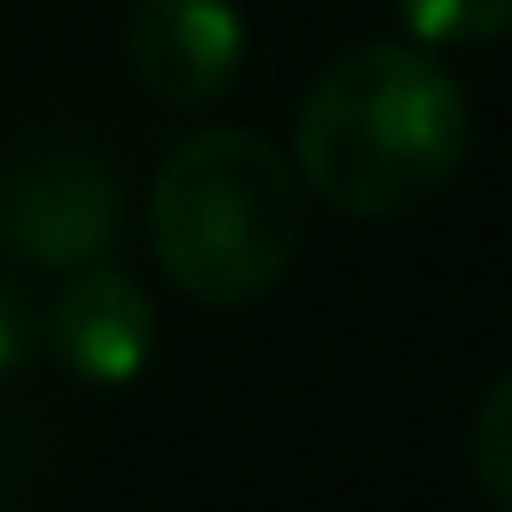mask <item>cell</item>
Here are the masks:
<instances>
[{
	"mask_svg": "<svg viewBox=\"0 0 512 512\" xmlns=\"http://www.w3.org/2000/svg\"><path fill=\"white\" fill-rule=\"evenodd\" d=\"M43 344L71 379L127 386L155 351V302H148V288L134 274H120L106 260L71 267L64 295L43 309Z\"/></svg>",
	"mask_w": 512,
	"mask_h": 512,
	"instance_id": "5b68a950",
	"label": "cell"
},
{
	"mask_svg": "<svg viewBox=\"0 0 512 512\" xmlns=\"http://www.w3.org/2000/svg\"><path fill=\"white\" fill-rule=\"evenodd\" d=\"M127 64L162 106H211L246 64V22L232 0H134Z\"/></svg>",
	"mask_w": 512,
	"mask_h": 512,
	"instance_id": "277c9868",
	"label": "cell"
},
{
	"mask_svg": "<svg viewBox=\"0 0 512 512\" xmlns=\"http://www.w3.org/2000/svg\"><path fill=\"white\" fill-rule=\"evenodd\" d=\"M421 50H477L512 29V0H393Z\"/></svg>",
	"mask_w": 512,
	"mask_h": 512,
	"instance_id": "8992f818",
	"label": "cell"
},
{
	"mask_svg": "<svg viewBox=\"0 0 512 512\" xmlns=\"http://www.w3.org/2000/svg\"><path fill=\"white\" fill-rule=\"evenodd\" d=\"M43 344V309L22 281H0V372H22Z\"/></svg>",
	"mask_w": 512,
	"mask_h": 512,
	"instance_id": "ba28073f",
	"label": "cell"
},
{
	"mask_svg": "<svg viewBox=\"0 0 512 512\" xmlns=\"http://www.w3.org/2000/svg\"><path fill=\"white\" fill-rule=\"evenodd\" d=\"M127 225V197H120V169L106 162V148H92L85 134H29L8 169H0V239L29 267H92L120 246Z\"/></svg>",
	"mask_w": 512,
	"mask_h": 512,
	"instance_id": "3957f363",
	"label": "cell"
},
{
	"mask_svg": "<svg viewBox=\"0 0 512 512\" xmlns=\"http://www.w3.org/2000/svg\"><path fill=\"white\" fill-rule=\"evenodd\" d=\"M470 477L477 491L512 512V372L477 400V421H470Z\"/></svg>",
	"mask_w": 512,
	"mask_h": 512,
	"instance_id": "52a82bcc",
	"label": "cell"
},
{
	"mask_svg": "<svg viewBox=\"0 0 512 512\" xmlns=\"http://www.w3.org/2000/svg\"><path fill=\"white\" fill-rule=\"evenodd\" d=\"M470 155V106L456 78L407 50V43H365L337 57L295 120V162L302 183L351 211V218H407Z\"/></svg>",
	"mask_w": 512,
	"mask_h": 512,
	"instance_id": "6da1fadb",
	"label": "cell"
},
{
	"mask_svg": "<svg viewBox=\"0 0 512 512\" xmlns=\"http://www.w3.org/2000/svg\"><path fill=\"white\" fill-rule=\"evenodd\" d=\"M148 239L162 274L204 309L260 302L302 246L295 162L246 127H204L169 148L148 190Z\"/></svg>",
	"mask_w": 512,
	"mask_h": 512,
	"instance_id": "7a4b0ae2",
	"label": "cell"
}]
</instances>
